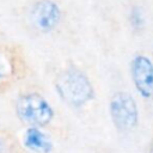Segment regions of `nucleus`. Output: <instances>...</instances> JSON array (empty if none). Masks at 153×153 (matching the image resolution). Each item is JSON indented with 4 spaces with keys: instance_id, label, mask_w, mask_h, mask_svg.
<instances>
[{
    "instance_id": "f257e3e1",
    "label": "nucleus",
    "mask_w": 153,
    "mask_h": 153,
    "mask_svg": "<svg viewBox=\"0 0 153 153\" xmlns=\"http://www.w3.org/2000/svg\"><path fill=\"white\" fill-rule=\"evenodd\" d=\"M55 91L60 99L73 109H80L96 97L94 87L81 69L69 66L60 72L54 81Z\"/></svg>"
},
{
    "instance_id": "f03ea898",
    "label": "nucleus",
    "mask_w": 153,
    "mask_h": 153,
    "mask_svg": "<svg viewBox=\"0 0 153 153\" xmlns=\"http://www.w3.org/2000/svg\"><path fill=\"white\" fill-rule=\"evenodd\" d=\"M14 109L22 122L39 128L48 126L55 116L50 103L37 92L20 94L16 100Z\"/></svg>"
},
{
    "instance_id": "7ed1b4c3",
    "label": "nucleus",
    "mask_w": 153,
    "mask_h": 153,
    "mask_svg": "<svg viewBox=\"0 0 153 153\" xmlns=\"http://www.w3.org/2000/svg\"><path fill=\"white\" fill-rule=\"evenodd\" d=\"M109 114L114 127L121 133L131 131L139 124V106L136 99L129 92L118 91L111 96Z\"/></svg>"
},
{
    "instance_id": "20e7f679",
    "label": "nucleus",
    "mask_w": 153,
    "mask_h": 153,
    "mask_svg": "<svg viewBox=\"0 0 153 153\" xmlns=\"http://www.w3.org/2000/svg\"><path fill=\"white\" fill-rule=\"evenodd\" d=\"M130 78L134 88L143 99L153 97V60L145 54H136L130 61Z\"/></svg>"
},
{
    "instance_id": "39448f33",
    "label": "nucleus",
    "mask_w": 153,
    "mask_h": 153,
    "mask_svg": "<svg viewBox=\"0 0 153 153\" xmlns=\"http://www.w3.org/2000/svg\"><path fill=\"white\" fill-rule=\"evenodd\" d=\"M62 12L60 6L53 0H38L30 11V19L33 26L41 32L48 33L57 27Z\"/></svg>"
},
{
    "instance_id": "423d86ee",
    "label": "nucleus",
    "mask_w": 153,
    "mask_h": 153,
    "mask_svg": "<svg viewBox=\"0 0 153 153\" xmlns=\"http://www.w3.org/2000/svg\"><path fill=\"white\" fill-rule=\"evenodd\" d=\"M23 143L25 148L33 153H51L54 145L50 137L39 129V127L29 126L23 136Z\"/></svg>"
},
{
    "instance_id": "0eeeda50",
    "label": "nucleus",
    "mask_w": 153,
    "mask_h": 153,
    "mask_svg": "<svg viewBox=\"0 0 153 153\" xmlns=\"http://www.w3.org/2000/svg\"><path fill=\"white\" fill-rule=\"evenodd\" d=\"M128 20L134 31H136V32L142 31L146 25V18H145V13H143L142 8L140 6H133L129 11Z\"/></svg>"
},
{
    "instance_id": "6e6552de",
    "label": "nucleus",
    "mask_w": 153,
    "mask_h": 153,
    "mask_svg": "<svg viewBox=\"0 0 153 153\" xmlns=\"http://www.w3.org/2000/svg\"><path fill=\"white\" fill-rule=\"evenodd\" d=\"M10 73V61L7 56L0 51V80L4 79Z\"/></svg>"
},
{
    "instance_id": "1a4fd4ad",
    "label": "nucleus",
    "mask_w": 153,
    "mask_h": 153,
    "mask_svg": "<svg viewBox=\"0 0 153 153\" xmlns=\"http://www.w3.org/2000/svg\"><path fill=\"white\" fill-rule=\"evenodd\" d=\"M5 152H6V143L4 139L0 136V153H5Z\"/></svg>"
}]
</instances>
